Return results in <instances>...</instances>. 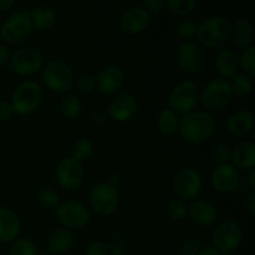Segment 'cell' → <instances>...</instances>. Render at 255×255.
<instances>
[{
    "mask_svg": "<svg viewBox=\"0 0 255 255\" xmlns=\"http://www.w3.org/2000/svg\"><path fill=\"white\" fill-rule=\"evenodd\" d=\"M216 131L217 121L209 112L192 111L183 115L179 120L178 132L188 143H206L216 134Z\"/></svg>",
    "mask_w": 255,
    "mask_h": 255,
    "instance_id": "6da1fadb",
    "label": "cell"
},
{
    "mask_svg": "<svg viewBox=\"0 0 255 255\" xmlns=\"http://www.w3.org/2000/svg\"><path fill=\"white\" fill-rule=\"evenodd\" d=\"M231 26L229 20L222 15L207 17L197 26V42L206 49H219L229 40Z\"/></svg>",
    "mask_w": 255,
    "mask_h": 255,
    "instance_id": "7a4b0ae2",
    "label": "cell"
},
{
    "mask_svg": "<svg viewBox=\"0 0 255 255\" xmlns=\"http://www.w3.org/2000/svg\"><path fill=\"white\" fill-rule=\"evenodd\" d=\"M42 101V90L36 82L24 81L17 85L12 92L11 106L14 112L20 116L31 115L39 109Z\"/></svg>",
    "mask_w": 255,
    "mask_h": 255,
    "instance_id": "3957f363",
    "label": "cell"
},
{
    "mask_svg": "<svg viewBox=\"0 0 255 255\" xmlns=\"http://www.w3.org/2000/svg\"><path fill=\"white\" fill-rule=\"evenodd\" d=\"M42 81L47 89L56 94H66L75 86V74L62 61H51L42 67Z\"/></svg>",
    "mask_w": 255,
    "mask_h": 255,
    "instance_id": "277c9868",
    "label": "cell"
},
{
    "mask_svg": "<svg viewBox=\"0 0 255 255\" xmlns=\"http://www.w3.org/2000/svg\"><path fill=\"white\" fill-rule=\"evenodd\" d=\"M201 100V90L193 81H183L173 87L168 97L169 109L177 115L196 111Z\"/></svg>",
    "mask_w": 255,
    "mask_h": 255,
    "instance_id": "5b68a950",
    "label": "cell"
},
{
    "mask_svg": "<svg viewBox=\"0 0 255 255\" xmlns=\"http://www.w3.org/2000/svg\"><path fill=\"white\" fill-rule=\"evenodd\" d=\"M233 92L228 80L214 79L206 85L201 91V102L208 112L222 111L231 104Z\"/></svg>",
    "mask_w": 255,
    "mask_h": 255,
    "instance_id": "8992f818",
    "label": "cell"
},
{
    "mask_svg": "<svg viewBox=\"0 0 255 255\" xmlns=\"http://www.w3.org/2000/svg\"><path fill=\"white\" fill-rule=\"evenodd\" d=\"M89 201L90 207L97 216L109 217L119 208L120 193L107 182H101L92 187Z\"/></svg>",
    "mask_w": 255,
    "mask_h": 255,
    "instance_id": "52a82bcc",
    "label": "cell"
},
{
    "mask_svg": "<svg viewBox=\"0 0 255 255\" xmlns=\"http://www.w3.org/2000/svg\"><path fill=\"white\" fill-rule=\"evenodd\" d=\"M56 216L64 228L76 229V231L85 228L91 218L89 208L82 202L76 199H66L60 202L56 208Z\"/></svg>",
    "mask_w": 255,
    "mask_h": 255,
    "instance_id": "ba28073f",
    "label": "cell"
},
{
    "mask_svg": "<svg viewBox=\"0 0 255 255\" xmlns=\"http://www.w3.org/2000/svg\"><path fill=\"white\" fill-rule=\"evenodd\" d=\"M34 27H32L30 15L26 12H15L10 15L1 25L0 35L7 44L19 45L26 41L32 35Z\"/></svg>",
    "mask_w": 255,
    "mask_h": 255,
    "instance_id": "9c48e42d",
    "label": "cell"
},
{
    "mask_svg": "<svg viewBox=\"0 0 255 255\" xmlns=\"http://www.w3.org/2000/svg\"><path fill=\"white\" fill-rule=\"evenodd\" d=\"M243 242V231L233 221H223L214 228L212 243L219 253H233Z\"/></svg>",
    "mask_w": 255,
    "mask_h": 255,
    "instance_id": "30bf717a",
    "label": "cell"
},
{
    "mask_svg": "<svg viewBox=\"0 0 255 255\" xmlns=\"http://www.w3.org/2000/svg\"><path fill=\"white\" fill-rule=\"evenodd\" d=\"M9 65L12 72L19 76H32L40 69H42L44 57L41 52L34 47H22V49L16 50L10 56Z\"/></svg>",
    "mask_w": 255,
    "mask_h": 255,
    "instance_id": "8fae6325",
    "label": "cell"
},
{
    "mask_svg": "<svg viewBox=\"0 0 255 255\" xmlns=\"http://www.w3.org/2000/svg\"><path fill=\"white\" fill-rule=\"evenodd\" d=\"M203 187V181L194 168L187 167L181 169L173 179V191L177 198L184 202H192L199 196Z\"/></svg>",
    "mask_w": 255,
    "mask_h": 255,
    "instance_id": "7c38bea8",
    "label": "cell"
},
{
    "mask_svg": "<svg viewBox=\"0 0 255 255\" xmlns=\"http://www.w3.org/2000/svg\"><path fill=\"white\" fill-rule=\"evenodd\" d=\"M176 60L179 69L189 75L197 74L204 66V49L197 41H182L176 51Z\"/></svg>",
    "mask_w": 255,
    "mask_h": 255,
    "instance_id": "4fadbf2b",
    "label": "cell"
},
{
    "mask_svg": "<svg viewBox=\"0 0 255 255\" xmlns=\"http://www.w3.org/2000/svg\"><path fill=\"white\" fill-rule=\"evenodd\" d=\"M85 171L82 163L74 158H64L56 168V181L60 188L65 191H76L84 182Z\"/></svg>",
    "mask_w": 255,
    "mask_h": 255,
    "instance_id": "5bb4252c",
    "label": "cell"
},
{
    "mask_svg": "<svg viewBox=\"0 0 255 255\" xmlns=\"http://www.w3.org/2000/svg\"><path fill=\"white\" fill-rule=\"evenodd\" d=\"M106 111L112 121H129L138 111V100L129 92H121L112 97Z\"/></svg>",
    "mask_w": 255,
    "mask_h": 255,
    "instance_id": "9a60e30c",
    "label": "cell"
},
{
    "mask_svg": "<svg viewBox=\"0 0 255 255\" xmlns=\"http://www.w3.org/2000/svg\"><path fill=\"white\" fill-rule=\"evenodd\" d=\"M212 186L219 193H231L236 191L241 182L239 171L231 163L221 164L212 173Z\"/></svg>",
    "mask_w": 255,
    "mask_h": 255,
    "instance_id": "2e32d148",
    "label": "cell"
},
{
    "mask_svg": "<svg viewBox=\"0 0 255 255\" xmlns=\"http://www.w3.org/2000/svg\"><path fill=\"white\" fill-rule=\"evenodd\" d=\"M151 15L142 6H132L127 9L121 16L122 31L128 35H138L148 27Z\"/></svg>",
    "mask_w": 255,
    "mask_h": 255,
    "instance_id": "e0dca14e",
    "label": "cell"
},
{
    "mask_svg": "<svg viewBox=\"0 0 255 255\" xmlns=\"http://www.w3.org/2000/svg\"><path fill=\"white\" fill-rule=\"evenodd\" d=\"M96 89L104 95H114L121 90L125 84V75L117 66H107L95 79Z\"/></svg>",
    "mask_w": 255,
    "mask_h": 255,
    "instance_id": "ac0fdd59",
    "label": "cell"
},
{
    "mask_svg": "<svg viewBox=\"0 0 255 255\" xmlns=\"http://www.w3.org/2000/svg\"><path fill=\"white\" fill-rule=\"evenodd\" d=\"M21 233V222L17 214L7 207H0V242L12 243Z\"/></svg>",
    "mask_w": 255,
    "mask_h": 255,
    "instance_id": "d6986e66",
    "label": "cell"
},
{
    "mask_svg": "<svg viewBox=\"0 0 255 255\" xmlns=\"http://www.w3.org/2000/svg\"><path fill=\"white\" fill-rule=\"evenodd\" d=\"M254 114L248 110H239L233 112L227 120V129L232 136L237 138L248 136L254 129Z\"/></svg>",
    "mask_w": 255,
    "mask_h": 255,
    "instance_id": "ffe728a7",
    "label": "cell"
},
{
    "mask_svg": "<svg viewBox=\"0 0 255 255\" xmlns=\"http://www.w3.org/2000/svg\"><path fill=\"white\" fill-rule=\"evenodd\" d=\"M188 216L197 226L209 227L216 222L217 208L207 199H194L188 207Z\"/></svg>",
    "mask_w": 255,
    "mask_h": 255,
    "instance_id": "44dd1931",
    "label": "cell"
},
{
    "mask_svg": "<svg viewBox=\"0 0 255 255\" xmlns=\"http://www.w3.org/2000/svg\"><path fill=\"white\" fill-rule=\"evenodd\" d=\"M233 166L242 171H252L255 167V144L253 142H241L231 151Z\"/></svg>",
    "mask_w": 255,
    "mask_h": 255,
    "instance_id": "7402d4cb",
    "label": "cell"
},
{
    "mask_svg": "<svg viewBox=\"0 0 255 255\" xmlns=\"http://www.w3.org/2000/svg\"><path fill=\"white\" fill-rule=\"evenodd\" d=\"M214 67L221 79H229L239 74V57L232 50H221L214 59Z\"/></svg>",
    "mask_w": 255,
    "mask_h": 255,
    "instance_id": "603a6c76",
    "label": "cell"
},
{
    "mask_svg": "<svg viewBox=\"0 0 255 255\" xmlns=\"http://www.w3.org/2000/svg\"><path fill=\"white\" fill-rule=\"evenodd\" d=\"M229 40L233 45L239 49H247L253 46L254 41V27L248 20H238L231 26V35Z\"/></svg>",
    "mask_w": 255,
    "mask_h": 255,
    "instance_id": "cb8c5ba5",
    "label": "cell"
},
{
    "mask_svg": "<svg viewBox=\"0 0 255 255\" xmlns=\"http://www.w3.org/2000/svg\"><path fill=\"white\" fill-rule=\"evenodd\" d=\"M46 243L50 254H65L71 248L72 236L69 229L64 228V227H57V228H54L50 232L49 236H47Z\"/></svg>",
    "mask_w": 255,
    "mask_h": 255,
    "instance_id": "d4e9b609",
    "label": "cell"
},
{
    "mask_svg": "<svg viewBox=\"0 0 255 255\" xmlns=\"http://www.w3.org/2000/svg\"><path fill=\"white\" fill-rule=\"evenodd\" d=\"M32 27L40 31H47L52 29L56 22V14L49 6H39L32 11L31 16Z\"/></svg>",
    "mask_w": 255,
    "mask_h": 255,
    "instance_id": "484cf974",
    "label": "cell"
},
{
    "mask_svg": "<svg viewBox=\"0 0 255 255\" xmlns=\"http://www.w3.org/2000/svg\"><path fill=\"white\" fill-rule=\"evenodd\" d=\"M179 120L181 117L172 111L171 109H163L158 115L157 119V127H158L159 132L166 136H172L176 132H178L179 128Z\"/></svg>",
    "mask_w": 255,
    "mask_h": 255,
    "instance_id": "4316f807",
    "label": "cell"
},
{
    "mask_svg": "<svg viewBox=\"0 0 255 255\" xmlns=\"http://www.w3.org/2000/svg\"><path fill=\"white\" fill-rule=\"evenodd\" d=\"M228 82L232 92H233V96L237 95L239 97H247L253 91V80L246 74H237Z\"/></svg>",
    "mask_w": 255,
    "mask_h": 255,
    "instance_id": "83f0119b",
    "label": "cell"
},
{
    "mask_svg": "<svg viewBox=\"0 0 255 255\" xmlns=\"http://www.w3.org/2000/svg\"><path fill=\"white\" fill-rule=\"evenodd\" d=\"M60 111L66 119H76L82 111V104L79 97L72 94H66L60 100Z\"/></svg>",
    "mask_w": 255,
    "mask_h": 255,
    "instance_id": "f1b7e54d",
    "label": "cell"
},
{
    "mask_svg": "<svg viewBox=\"0 0 255 255\" xmlns=\"http://www.w3.org/2000/svg\"><path fill=\"white\" fill-rule=\"evenodd\" d=\"M10 255H37L36 243L30 238H17L11 243L9 249Z\"/></svg>",
    "mask_w": 255,
    "mask_h": 255,
    "instance_id": "f546056e",
    "label": "cell"
},
{
    "mask_svg": "<svg viewBox=\"0 0 255 255\" xmlns=\"http://www.w3.org/2000/svg\"><path fill=\"white\" fill-rule=\"evenodd\" d=\"M92 154H94V144L89 139L81 138L72 144L71 158H74L75 161L82 163L91 158Z\"/></svg>",
    "mask_w": 255,
    "mask_h": 255,
    "instance_id": "4dcf8cb0",
    "label": "cell"
},
{
    "mask_svg": "<svg viewBox=\"0 0 255 255\" xmlns=\"http://www.w3.org/2000/svg\"><path fill=\"white\" fill-rule=\"evenodd\" d=\"M167 7L173 15L186 17L196 9L197 0H166Z\"/></svg>",
    "mask_w": 255,
    "mask_h": 255,
    "instance_id": "1f68e13d",
    "label": "cell"
},
{
    "mask_svg": "<svg viewBox=\"0 0 255 255\" xmlns=\"http://www.w3.org/2000/svg\"><path fill=\"white\" fill-rule=\"evenodd\" d=\"M197 26L198 25H196V22L192 20L183 19L177 22L174 26V31L182 41H192L196 37Z\"/></svg>",
    "mask_w": 255,
    "mask_h": 255,
    "instance_id": "d6a6232c",
    "label": "cell"
},
{
    "mask_svg": "<svg viewBox=\"0 0 255 255\" xmlns=\"http://www.w3.org/2000/svg\"><path fill=\"white\" fill-rule=\"evenodd\" d=\"M37 202H39L41 208L46 209V211H51V209L57 208V206L60 204V196L55 189L44 188L39 192Z\"/></svg>",
    "mask_w": 255,
    "mask_h": 255,
    "instance_id": "836d02e7",
    "label": "cell"
},
{
    "mask_svg": "<svg viewBox=\"0 0 255 255\" xmlns=\"http://www.w3.org/2000/svg\"><path fill=\"white\" fill-rule=\"evenodd\" d=\"M167 214L172 221H182L188 214V206L187 202L179 198L172 199L167 206Z\"/></svg>",
    "mask_w": 255,
    "mask_h": 255,
    "instance_id": "e575fe53",
    "label": "cell"
},
{
    "mask_svg": "<svg viewBox=\"0 0 255 255\" xmlns=\"http://www.w3.org/2000/svg\"><path fill=\"white\" fill-rule=\"evenodd\" d=\"M239 67L244 70V74L253 77L255 75V49L254 46H249L243 50L239 57Z\"/></svg>",
    "mask_w": 255,
    "mask_h": 255,
    "instance_id": "d590c367",
    "label": "cell"
},
{
    "mask_svg": "<svg viewBox=\"0 0 255 255\" xmlns=\"http://www.w3.org/2000/svg\"><path fill=\"white\" fill-rule=\"evenodd\" d=\"M212 157H213V161L218 166L229 163V161H231V149L228 148L227 144H217L213 148V152H212Z\"/></svg>",
    "mask_w": 255,
    "mask_h": 255,
    "instance_id": "8d00e7d4",
    "label": "cell"
},
{
    "mask_svg": "<svg viewBox=\"0 0 255 255\" xmlns=\"http://www.w3.org/2000/svg\"><path fill=\"white\" fill-rule=\"evenodd\" d=\"M75 85H76L77 90L84 94H90L96 89V82H95V77L91 75H81L77 79H75Z\"/></svg>",
    "mask_w": 255,
    "mask_h": 255,
    "instance_id": "74e56055",
    "label": "cell"
},
{
    "mask_svg": "<svg viewBox=\"0 0 255 255\" xmlns=\"http://www.w3.org/2000/svg\"><path fill=\"white\" fill-rule=\"evenodd\" d=\"M202 249L201 242L196 238H189L184 241L181 246V255H198Z\"/></svg>",
    "mask_w": 255,
    "mask_h": 255,
    "instance_id": "f35d334b",
    "label": "cell"
},
{
    "mask_svg": "<svg viewBox=\"0 0 255 255\" xmlns=\"http://www.w3.org/2000/svg\"><path fill=\"white\" fill-rule=\"evenodd\" d=\"M85 255H110L109 247L101 241H95L87 246Z\"/></svg>",
    "mask_w": 255,
    "mask_h": 255,
    "instance_id": "ab89813d",
    "label": "cell"
},
{
    "mask_svg": "<svg viewBox=\"0 0 255 255\" xmlns=\"http://www.w3.org/2000/svg\"><path fill=\"white\" fill-rule=\"evenodd\" d=\"M15 115L11 104L6 101H0V122H7Z\"/></svg>",
    "mask_w": 255,
    "mask_h": 255,
    "instance_id": "60d3db41",
    "label": "cell"
},
{
    "mask_svg": "<svg viewBox=\"0 0 255 255\" xmlns=\"http://www.w3.org/2000/svg\"><path fill=\"white\" fill-rule=\"evenodd\" d=\"M144 9L149 15L158 14L164 6V0H144Z\"/></svg>",
    "mask_w": 255,
    "mask_h": 255,
    "instance_id": "b9f144b4",
    "label": "cell"
},
{
    "mask_svg": "<svg viewBox=\"0 0 255 255\" xmlns=\"http://www.w3.org/2000/svg\"><path fill=\"white\" fill-rule=\"evenodd\" d=\"M109 120V114H107L106 110L104 109L96 110V111H94V114H92V122H94L95 125H97V126H102V125L107 124Z\"/></svg>",
    "mask_w": 255,
    "mask_h": 255,
    "instance_id": "7bdbcfd3",
    "label": "cell"
},
{
    "mask_svg": "<svg viewBox=\"0 0 255 255\" xmlns=\"http://www.w3.org/2000/svg\"><path fill=\"white\" fill-rule=\"evenodd\" d=\"M9 60H10L9 50H7V47L5 46V45L0 44V67L9 64Z\"/></svg>",
    "mask_w": 255,
    "mask_h": 255,
    "instance_id": "ee69618b",
    "label": "cell"
},
{
    "mask_svg": "<svg viewBox=\"0 0 255 255\" xmlns=\"http://www.w3.org/2000/svg\"><path fill=\"white\" fill-rule=\"evenodd\" d=\"M246 209L249 212L251 216H254L255 214V193H252L248 196L246 202Z\"/></svg>",
    "mask_w": 255,
    "mask_h": 255,
    "instance_id": "f6af8a7d",
    "label": "cell"
},
{
    "mask_svg": "<svg viewBox=\"0 0 255 255\" xmlns=\"http://www.w3.org/2000/svg\"><path fill=\"white\" fill-rule=\"evenodd\" d=\"M198 255H221V253H219L213 246H208V247H202V249L199 251Z\"/></svg>",
    "mask_w": 255,
    "mask_h": 255,
    "instance_id": "bcb514c9",
    "label": "cell"
},
{
    "mask_svg": "<svg viewBox=\"0 0 255 255\" xmlns=\"http://www.w3.org/2000/svg\"><path fill=\"white\" fill-rule=\"evenodd\" d=\"M107 183L111 184V186L115 187V188H117V187L122 183V177L120 176V174H111Z\"/></svg>",
    "mask_w": 255,
    "mask_h": 255,
    "instance_id": "7dc6e473",
    "label": "cell"
},
{
    "mask_svg": "<svg viewBox=\"0 0 255 255\" xmlns=\"http://www.w3.org/2000/svg\"><path fill=\"white\" fill-rule=\"evenodd\" d=\"M15 0H0V11H6L14 6Z\"/></svg>",
    "mask_w": 255,
    "mask_h": 255,
    "instance_id": "c3c4849f",
    "label": "cell"
},
{
    "mask_svg": "<svg viewBox=\"0 0 255 255\" xmlns=\"http://www.w3.org/2000/svg\"><path fill=\"white\" fill-rule=\"evenodd\" d=\"M248 186L252 193H255V169H252L248 177Z\"/></svg>",
    "mask_w": 255,
    "mask_h": 255,
    "instance_id": "681fc988",
    "label": "cell"
},
{
    "mask_svg": "<svg viewBox=\"0 0 255 255\" xmlns=\"http://www.w3.org/2000/svg\"><path fill=\"white\" fill-rule=\"evenodd\" d=\"M221 255H234L233 253H221Z\"/></svg>",
    "mask_w": 255,
    "mask_h": 255,
    "instance_id": "f907efd6",
    "label": "cell"
},
{
    "mask_svg": "<svg viewBox=\"0 0 255 255\" xmlns=\"http://www.w3.org/2000/svg\"><path fill=\"white\" fill-rule=\"evenodd\" d=\"M37 255H52V254H50V253H39Z\"/></svg>",
    "mask_w": 255,
    "mask_h": 255,
    "instance_id": "816d5d0a",
    "label": "cell"
},
{
    "mask_svg": "<svg viewBox=\"0 0 255 255\" xmlns=\"http://www.w3.org/2000/svg\"><path fill=\"white\" fill-rule=\"evenodd\" d=\"M122 255H131V254H122Z\"/></svg>",
    "mask_w": 255,
    "mask_h": 255,
    "instance_id": "f5cc1de1",
    "label": "cell"
}]
</instances>
